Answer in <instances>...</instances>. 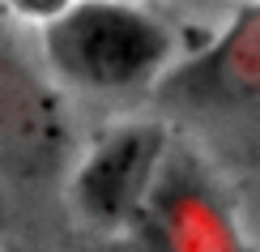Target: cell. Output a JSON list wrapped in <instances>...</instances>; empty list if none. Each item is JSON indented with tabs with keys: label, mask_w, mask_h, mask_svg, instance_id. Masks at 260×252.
<instances>
[{
	"label": "cell",
	"mask_w": 260,
	"mask_h": 252,
	"mask_svg": "<svg viewBox=\"0 0 260 252\" xmlns=\"http://www.w3.org/2000/svg\"><path fill=\"white\" fill-rule=\"evenodd\" d=\"M0 222H5V197H0Z\"/></svg>",
	"instance_id": "8"
},
{
	"label": "cell",
	"mask_w": 260,
	"mask_h": 252,
	"mask_svg": "<svg viewBox=\"0 0 260 252\" xmlns=\"http://www.w3.org/2000/svg\"><path fill=\"white\" fill-rule=\"evenodd\" d=\"M43 60L85 94L154 90L175 64V35L133 0H69L43 21Z\"/></svg>",
	"instance_id": "1"
},
{
	"label": "cell",
	"mask_w": 260,
	"mask_h": 252,
	"mask_svg": "<svg viewBox=\"0 0 260 252\" xmlns=\"http://www.w3.org/2000/svg\"><path fill=\"white\" fill-rule=\"evenodd\" d=\"M154 94L201 111H260V0L235 9L201 51L175 60Z\"/></svg>",
	"instance_id": "5"
},
{
	"label": "cell",
	"mask_w": 260,
	"mask_h": 252,
	"mask_svg": "<svg viewBox=\"0 0 260 252\" xmlns=\"http://www.w3.org/2000/svg\"><path fill=\"white\" fill-rule=\"evenodd\" d=\"M124 235H133L141 252H247L218 180L197 154L175 146L167 150Z\"/></svg>",
	"instance_id": "2"
},
{
	"label": "cell",
	"mask_w": 260,
	"mask_h": 252,
	"mask_svg": "<svg viewBox=\"0 0 260 252\" xmlns=\"http://www.w3.org/2000/svg\"><path fill=\"white\" fill-rule=\"evenodd\" d=\"M5 5L13 9L17 17H26V21H39V26H43L47 17H56V13H60V9L69 5V0H5Z\"/></svg>",
	"instance_id": "6"
},
{
	"label": "cell",
	"mask_w": 260,
	"mask_h": 252,
	"mask_svg": "<svg viewBox=\"0 0 260 252\" xmlns=\"http://www.w3.org/2000/svg\"><path fill=\"white\" fill-rule=\"evenodd\" d=\"M69 154L73 124L64 98L0 43V171L39 184L69 167Z\"/></svg>",
	"instance_id": "4"
},
{
	"label": "cell",
	"mask_w": 260,
	"mask_h": 252,
	"mask_svg": "<svg viewBox=\"0 0 260 252\" xmlns=\"http://www.w3.org/2000/svg\"><path fill=\"white\" fill-rule=\"evenodd\" d=\"M171 150V133L162 120H124L107 128L81 154L69 180V201L81 222L99 235H115L133 222L141 197Z\"/></svg>",
	"instance_id": "3"
},
{
	"label": "cell",
	"mask_w": 260,
	"mask_h": 252,
	"mask_svg": "<svg viewBox=\"0 0 260 252\" xmlns=\"http://www.w3.org/2000/svg\"><path fill=\"white\" fill-rule=\"evenodd\" d=\"M94 252H141L133 244V235H124V231H115V235H99V248Z\"/></svg>",
	"instance_id": "7"
}]
</instances>
